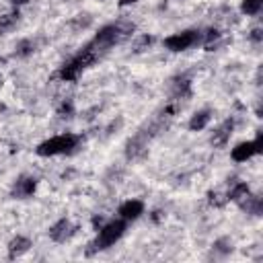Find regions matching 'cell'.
I'll return each mask as SVG.
<instances>
[{"label": "cell", "mask_w": 263, "mask_h": 263, "mask_svg": "<svg viewBox=\"0 0 263 263\" xmlns=\"http://www.w3.org/2000/svg\"><path fill=\"white\" fill-rule=\"evenodd\" d=\"M142 212H144V203H142L140 199H127V201H123V203L119 205V216H121L125 222L140 218Z\"/></svg>", "instance_id": "6"}, {"label": "cell", "mask_w": 263, "mask_h": 263, "mask_svg": "<svg viewBox=\"0 0 263 263\" xmlns=\"http://www.w3.org/2000/svg\"><path fill=\"white\" fill-rule=\"evenodd\" d=\"M247 195H249V185H247V183H236V185L230 189V193H228V197H230V199H236V201L245 199Z\"/></svg>", "instance_id": "12"}, {"label": "cell", "mask_w": 263, "mask_h": 263, "mask_svg": "<svg viewBox=\"0 0 263 263\" xmlns=\"http://www.w3.org/2000/svg\"><path fill=\"white\" fill-rule=\"evenodd\" d=\"M76 232V228H74V224L70 222V220H60V222H55L51 228H49V236H51V240H55V242H66L72 234Z\"/></svg>", "instance_id": "5"}, {"label": "cell", "mask_w": 263, "mask_h": 263, "mask_svg": "<svg viewBox=\"0 0 263 263\" xmlns=\"http://www.w3.org/2000/svg\"><path fill=\"white\" fill-rule=\"evenodd\" d=\"M230 132H232V121H226L218 132H214L212 142H216V144H224V142L230 138Z\"/></svg>", "instance_id": "11"}, {"label": "cell", "mask_w": 263, "mask_h": 263, "mask_svg": "<svg viewBox=\"0 0 263 263\" xmlns=\"http://www.w3.org/2000/svg\"><path fill=\"white\" fill-rule=\"evenodd\" d=\"M259 152H261V136H257V138L251 140V142L238 144L236 148H232L230 156H232L234 162H247L249 158H253V156L259 154Z\"/></svg>", "instance_id": "4"}, {"label": "cell", "mask_w": 263, "mask_h": 263, "mask_svg": "<svg viewBox=\"0 0 263 263\" xmlns=\"http://www.w3.org/2000/svg\"><path fill=\"white\" fill-rule=\"evenodd\" d=\"M197 41H201V33L195 31V29H189V31L175 33V35L166 37L164 39V47L171 49V51H185V49L193 47Z\"/></svg>", "instance_id": "3"}, {"label": "cell", "mask_w": 263, "mask_h": 263, "mask_svg": "<svg viewBox=\"0 0 263 263\" xmlns=\"http://www.w3.org/2000/svg\"><path fill=\"white\" fill-rule=\"evenodd\" d=\"M82 70H84L82 62L74 55L70 62H66V64L62 66V70H60V78H62V80H68V82H70V80H76V78L80 76Z\"/></svg>", "instance_id": "7"}, {"label": "cell", "mask_w": 263, "mask_h": 263, "mask_svg": "<svg viewBox=\"0 0 263 263\" xmlns=\"http://www.w3.org/2000/svg\"><path fill=\"white\" fill-rule=\"evenodd\" d=\"M132 2H136V0H121V4H132Z\"/></svg>", "instance_id": "14"}, {"label": "cell", "mask_w": 263, "mask_h": 263, "mask_svg": "<svg viewBox=\"0 0 263 263\" xmlns=\"http://www.w3.org/2000/svg\"><path fill=\"white\" fill-rule=\"evenodd\" d=\"M210 117H212V115H210L208 109L195 113V115L189 119V129H191V132H199V129H203V127L210 123Z\"/></svg>", "instance_id": "9"}, {"label": "cell", "mask_w": 263, "mask_h": 263, "mask_svg": "<svg viewBox=\"0 0 263 263\" xmlns=\"http://www.w3.org/2000/svg\"><path fill=\"white\" fill-rule=\"evenodd\" d=\"M261 6H263V0H242L240 10H242L245 14H259Z\"/></svg>", "instance_id": "13"}, {"label": "cell", "mask_w": 263, "mask_h": 263, "mask_svg": "<svg viewBox=\"0 0 263 263\" xmlns=\"http://www.w3.org/2000/svg\"><path fill=\"white\" fill-rule=\"evenodd\" d=\"M35 187H37V181L33 177H21L14 185V195L16 197H29V195H33Z\"/></svg>", "instance_id": "8"}, {"label": "cell", "mask_w": 263, "mask_h": 263, "mask_svg": "<svg viewBox=\"0 0 263 263\" xmlns=\"http://www.w3.org/2000/svg\"><path fill=\"white\" fill-rule=\"evenodd\" d=\"M12 2H14V4H25L27 0H12Z\"/></svg>", "instance_id": "15"}, {"label": "cell", "mask_w": 263, "mask_h": 263, "mask_svg": "<svg viewBox=\"0 0 263 263\" xmlns=\"http://www.w3.org/2000/svg\"><path fill=\"white\" fill-rule=\"evenodd\" d=\"M76 146H78V136H74V134H60V136H53V138L45 140L43 144H39L37 154L39 156L70 154V152H74Z\"/></svg>", "instance_id": "1"}, {"label": "cell", "mask_w": 263, "mask_h": 263, "mask_svg": "<svg viewBox=\"0 0 263 263\" xmlns=\"http://www.w3.org/2000/svg\"><path fill=\"white\" fill-rule=\"evenodd\" d=\"M125 232V220L119 218V220H111L107 224H103L99 228V236L95 240V249H109L111 245H115Z\"/></svg>", "instance_id": "2"}, {"label": "cell", "mask_w": 263, "mask_h": 263, "mask_svg": "<svg viewBox=\"0 0 263 263\" xmlns=\"http://www.w3.org/2000/svg\"><path fill=\"white\" fill-rule=\"evenodd\" d=\"M29 247H31V240H29V238H25V236H16V238L10 242V255H12V257H14V255L18 257V255L27 253Z\"/></svg>", "instance_id": "10"}]
</instances>
